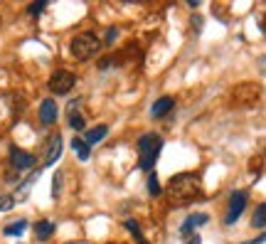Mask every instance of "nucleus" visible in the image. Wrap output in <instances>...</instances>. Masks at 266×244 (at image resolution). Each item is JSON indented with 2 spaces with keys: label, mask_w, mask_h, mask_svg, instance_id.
<instances>
[{
  "label": "nucleus",
  "mask_w": 266,
  "mask_h": 244,
  "mask_svg": "<svg viewBox=\"0 0 266 244\" xmlns=\"http://www.w3.org/2000/svg\"><path fill=\"white\" fill-rule=\"evenodd\" d=\"M182 244H202V239H200V234H185L182 237Z\"/></svg>",
  "instance_id": "22"
},
{
  "label": "nucleus",
  "mask_w": 266,
  "mask_h": 244,
  "mask_svg": "<svg viewBox=\"0 0 266 244\" xmlns=\"http://www.w3.org/2000/svg\"><path fill=\"white\" fill-rule=\"evenodd\" d=\"M165 195H168L170 205L180 207V205H190L195 202L197 198H202V180L192 175V173H182V175H175L173 180L165 187Z\"/></svg>",
  "instance_id": "1"
},
{
  "label": "nucleus",
  "mask_w": 266,
  "mask_h": 244,
  "mask_svg": "<svg viewBox=\"0 0 266 244\" xmlns=\"http://www.w3.org/2000/svg\"><path fill=\"white\" fill-rule=\"evenodd\" d=\"M106 133H109V126H104V124H101V126H96V129H89V131H86L84 143L91 148L94 143H101V141L106 138Z\"/></svg>",
  "instance_id": "11"
},
{
  "label": "nucleus",
  "mask_w": 266,
  "mask_h": 244,
  "mask_svg": "<svg viewBox=\"0 0 266 244\" xmlns=\"http://www.w3.org/2000/svg\"><path fill=\"white\" fill-rule=\"evenodd\" d=\"M232 96H234L237 106H254L259 101V96H261V89L256 84H241L232 91Z\"/></svg>",
  "instance_id": "5"
},
{
  "label": "nucleus",
  "mask_w": 266,
  "mask_h": 244,
  "mask_svg": "<svg viewBox=\"0 0 266 244\" xmlns=\"http://www.w3.org/2000/svg\"><path fill=\"white\" fill-rule=\"evenodd\" d=\"M69 126H71L74 131H84V116L69 111Z\"/></svg>",
  "instance_id": "17"
},
{
  "label": "nucleus",
  "mask_w": 266,
  "mask_h": 244,
  "mask_svg": "<svg viewBox=\"0 0 266 244\" xmlns=\"http://www.w3.org/2000/svg\"><path fill=\"white\" fill-rule=\"evenodd\" d=\"M148 192H151V198H158L160 195V185H158V175L155 173L148 175Z\"/></svg>",
  "instance_id": "18"
},
{
  "label": "nucleus",
  "mask_w": 266,
  "mask_h": 244,
  "mask_svg": "<svg viewBox=\"0 0 266 244\" xmlns=\"http://www.w3.org/2000/svg\"><path fill=\"white\" fill-rule=\"evenodd\" d=\"M264 212H266V207L264 205H259V207H256V215H254V219H252V225L256 227V230H264V225H266Z\"/></svg>",
  "instance_id": "16"
},
{
  "label": "nucleus",
  "mask_w": 266,
  "mask_h": 244,
  "mask_svg": "<svg viewBox=\"0 0 266 244\" xmlns=\"http://www.w3.org/2000/svg\"><path fill=\"white\" fill-rule=\"evenodd\" d=\"M62 156V136L57 133V136H52L50 141H47V148H44V160L42 165H52L57 158Z\"/></svg>",
  "instance_id": "7"
},
{
  "label": "nucleus",
  "mask_w": 266,
  "mask_h": 244,
  "mask_svg": "<svg viewBox=\"0 0 266 244\" xmlns=\"http://www.w3.org/2000/svg\"><path fill=\"white\" fill-rule=\"evenodd\" d=\"M44 8H47V3H32V5L28 8V13H30V15H40Z\"/></svg>",
  "instance_id": "21"
},
{
  "label": "nucleus",
  "mask_w": 266,
  "mask_h": 244,
  "mask_svg": "<svg viewBox=\"0 0 266 244\" xmlns=\"http://www.w3.org/2000/svg\"><path fill=\"white\" fill-rule=\"evenodd\" d=\"M71 148H74V153L79 156V160H89V156H91V148L84 143V138H74V141H71Z\"/></svg>",
  "instance_id": "14"
},
{
  "label": "nucleus",
  "mask_w": 266,
  "mask_h": 244,
  "mask_svg": "<svg viewBox=\"0 0 266 244\" xmlns=\"http://www.w3.org/2000/svg\"><path fill=\"white\" fill-rule=\"evenodd\" d=\"M173 106H175V101L170 99V96H163V99H158L153 104L151 114H153V118H163L165 114H170V111H173Z\"/></svg>",
  "instance_id": "10"
},
{
  "label": "nucleus",
  "mask_w": 266,
  "mask_h": 244,
  "mask_svg": "<svg viewBox=\"0 0 266 244\" xmlns=\"http://www.w3.org/2000/svg\"><path fill=\"white\" fill-rule=\"evenodd\" d=\"M116 35H118V30H109V32H106V44H113V40H116Z\"/></svg>",
  "instance_id": "23"
},
{
  "label": "nucleus",
  "mask_w": 266,
  "mask_h": 244,
  "mask_svg": "<svg viewBox=\"0 0 266 244\" xmlns=\"http://www.w3.org/2000/svg\"><path fill=\"white\" fill-rule=\"evenodd\" d=\"M210 217L207 215H192V217H187L185 222H182V227H180V234L185 237V234H192V230L195 227H200V225H205Z\"/></svg>",
  "instance_id": "12"
},
{
  "label": "nucleus",
  "mask_w": 266,
  "mask_h": 244,
  "mask_svg": "<svg viewBox=\"0 0 266 244\" xmlns=\"http://www.w3.org/2000/svg\"><path fill=\"white\" fill-rule=\"evenodd\" d=\"M133 237H136V242H138V244H148L146 239H143V234H140V232H138V234H133Z\"/></svg>",
  "instance_id": "25"
},
{
  "label": "nucleus",
  "mask_w": 266,
  "mask_h": 244,
  "mask_svg": "<svg viewBox=\"0 0 266 244\" xmlns=\"http://www.w3.org/2000/svg\"><path fill=\"white\" fill-rule=\"evenodd\" d=\"M10 163H13L17 170L32 168V165H35V156L28 153V151H22V148H13V151H10Z\"/></svg>",
  "instance_id": "8"
},
{
  "label": "nucleus",
  "mask_w": 266,
  "mask_h": 244,
  "mask_svg": "<svg viewBox=\"0 0 266 244\" xmlns=\"http://www.w3.org/2000/svg\"><path fill=\"white\" fill-rule=\"evenodd\" d=\"M244 244H264V234H261V237H256V239H252V242H244Z\"/></svg>",
  "instance_id": "24"
},
{
  "label": "nucleus",
  "mask_w": 266,
  "mask_h": 244,
  "mask_svg": "<svg viewBox=\"0 0 266 244\" xmlns=\"http://www.w3.org/2000/svg\"><path fill=\"white\" fill-rule=\"evenodd\" d=\"M13 205H15V198H13V195H0V212L10 210Z\"/></svg>",
  "instance_id": "20"
},
{
  "label": "nucleus",
  "mask_w": 266,
  "mask_h": 244,
  "mask_svg": "<svg viewBox=\"0 0 266 244\" xmlns=\"http://www.w3.org/2000/svg\"><path fill=\"white\" fill-rule=\"evenodd\" d=\"M25 230H28V219H17L13 225H8V227L3 230V234H8V237H20Z\"/></svg>",
  "instance_id": "15"
},
{
  "label": "nucleus",
  "mask_w": 266,
  "mask_h": 244,
  "mask_svg": "<svg viewBox=\"0 0 266 244\" xmlns=\"http://www.w3.org/2000/svg\"><path fill=\"white\" fill-rule=\"evenodd\" d=\"M101 50V42H99L96 35L91 32H84V35H77L74 42H71V52L77 59H91Z\"/></svg>",
  "instance_id": "3"
},
{
  "label": "nucleus",
  "mask_w": 266,
  "mask_h": 244,
  "mask_svg": "<svg viewBox=\"0 0 266 244\" xmlns=\"http://www.w3.org/2000/svg\"><path fill=\"white\" fill-rule=\"evenodd\" d=\"M163 148V138L155 136V133H146L138 138V153H140V160H138V168L140 170H153L155 160H158V153Z\"/></svg>",
  "instance_id": "2"
},
{
  "label": "nucleus",
  "mask_w": 266,
  "mask_h": 244,
  "mask_svg": "<svg viewBox=\"0 0 266 244\" xmlns=\"http://www.w3.org/2000/svg\"><path fill=\"white\" fill-rule=\"evenodd\" d=\"M74 74L67 72V69H57L52 77H50V91L52 94H69L74 89Z\"/></svg>",
  "instance_id": "4"
},
{
  "label": "nucleus",
  "mask_w": 266,
  "mask_h": 244,
  "mask_svg": "<svg viewBox=\"0 0 266 244\" xmlns=\"http://www.w3.org/2000/svg\"><path fill=\"white\" fill-rule=\"evenodd\" d=\"M52 195H55V200L62 195V173H57L55 180H52Z\"/></svg>",
  "instance_id": "19"
},
{
  "label": "nucleus",
  "mask_w": 266,
  "mask_h": 244,
  "mask_svg": "<svg viewBox=\"0 0 266 244\" xmlns=\"http://www.w3.org/2000/svg\"><path fill=\"white\" fill-rule=\"evenodd\" d=\"M244 207H247V192H241L237 190L234 195H232V200H229V212H227V225H232V222H237L241 212H244Z\"/></svg>",
  "instance_id": "6"
},
{
  "label": "nucleus",
  "mask_w": 266,
  "mask_h": 244,
  "mask_svg": "<svg viewBox=\"0 0 266 244\" xmlns=\"http://www.w3.org/2000/svg\"><path fill=\"white\" fill-rule=\"evenodd\" d=\"M40 121H42L44 126H52L57 121V104L52 99H44L40 104Z\"/></svg>",
  "instance_id": "9"
},
{
  "label": "nucleus",
  "mask_w": 266,
  "mask_h": 244,
  "mask_svg": "<svg viewBox=\"0 0 266 244\" xmlns=\"http://www.w3.org/2000/svg\"><path fill=\"white\" fill-rule=\"evenodd\" d=\"M35 234H37L40 242H47V239L55 234V222H47V219L37 222V225H35Z\"/></svg>",
  "instance_id": "13"
}]
</instances>
